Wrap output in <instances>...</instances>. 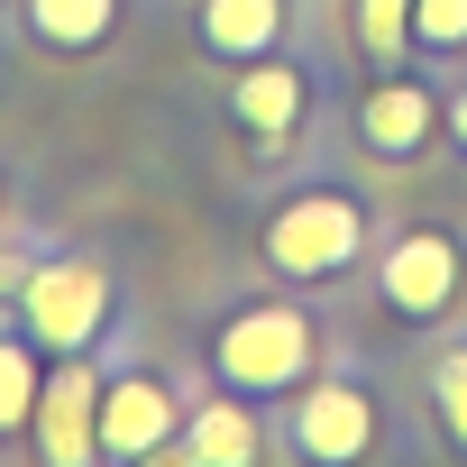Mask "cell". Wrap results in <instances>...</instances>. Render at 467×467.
<instances>
[{
  "label": "cell",
  "instance_id": "2",
  "mask_svg": "<svg viewBox=\"0 0 467 467\" xmlns=\"http://www.w3.org/2000/svg\"><path fill=\"white\" fill-rule=\"evenodd\" d=\"M266 248H275V266H294V275L348 266V257H358V211H348L339 192H312V202H294V211L266 229Z\"/></svg>",
  "mask_w": 467,
  "mask_h": 467
},
{
  "label": "cell",
  "instance_id": "14",
  "mask_svg": "<svg viewBox=\"0 0 467 467\" xmlns=\"http://www.w3.org/2000/svg\"><path fill=\"white\" fill-rule=\"evenodd\" d=\"M28 394H37V367H28V348H0V431H10V421L28 412Z\"/></svg>",
  "mask_w": 467,
  "mask_h": 467
},
{
  "label": "cell",
  "instance_id": "8",
  "mask_svg": "<svg viewBox=\"0 0 467 467\" xmlns=\"http://www.w3.org/2000/svg\"><path fill=\"white\" fill-rule=\"evenodd\" d=\"M421 138H431V92H412V83L367 92V147L403 156V147H421Z\"/></svg>",
  "mask_w": 467,
  "mask_h": 467
},
{
  "label": "cell",
  "instance_id": "9",
  "mask_svg": "<svg viewBox=\"0 0 467 467\" xmlns=\"http://www.w3.org/2000/svg\"><path fill=\"white\" fill-rule=\"evenodd\" d=\"M211 47H229V56H266L275 47V28H285V0H211Z\"/></svg>",
  "mask_w": 467,
  "mask_h": 467
},
{
  "label": "cell",
  "instance_id": "10",
  "mask_svg": "<svg viewBox=\"0 0 467 467\" xmlns=\"http://www.w3.org/2000/svg\"><path fill=\"white\" fill-rule=\"evenodd\" d=\"M294 110H303V83H294V74H275V65H266V74H248V83H239V119H248V129L285 138V129H294Z\"/></svg>",
  "mask_w": 467,
  "mask_h": 467
},
{
  "label": "cell",
  "instance_id": "7",
  "mask_svg": "<svg viewBox=\"0 0 467 467\" xmlns=\"http://www.w3.org/2000/svg\"><path fill=\"white\" fill-rule=\"evenodd\" d=\"M165 421H174V403H165L147 376H129V385L101 394V449H156Z\"/></svg>",
  "mask_w": 467,
  "mask_h": 467
},
{
  "label": "cell",
  "instance_id": "12",
  "mask_svg": "<svg viewBox=\"0 0 467 467\" xmlns=\"http://www.w3.org/2000/svg\"><path fill=\"white\" fill-rule=\"evenodd\" d=\"M37 28H47L56 47H92V37L110 28V0H37Z\"/></svg>",
  "mask_w": 467,
  "mask_h": 467
},
{
  "label": "cell",
  "instance_id": "4",
  "mask_svg": "<svg viewBox=\"0 0 467 467\" xmlns=\"http://www.w3.org/2000/svg\"><path fill=\"white\" fill-rule=\"evenodd\" d=\"M92 412H101V385H92L83 367H65V376L47 385V421H37V431H47V458H56V467H83V458L101 449Z\"/></svg>",
  "mask_w": 467,
  "mask_h": 467
},
{
  "label": "cell",
  "instance_id": "17",
  "mask_svg": "<svg viewBox=\"0 0 467 467\" xmlns=\"http://www.w3.org/2000/svg\"><path fill=\"white\" fill-rule=\"evenodd\" d=\"M10 275H19V266H10V257H0V285H10Z\"/></svg>",
  "mask_w": 467,
  "mask_h": 467
},
{
  "label": "cell",
  "instance_id": "3",
  "mask_svg": "<svg viewBox=\"0 0 467 467\" xmlns=\"http://www.w3.org/2000/svg\"><path fill=\"white\" fill-rule=\"evenodd\" d=\"M101 266H37L28 275V330L47 339V348H83L92 339V321H101Z\"/></svg>",
  "mask_w": 467,
  "mask_h": 467
},
{
  "label": "cell",
  "instance_id": "1",
  "mask_svg": "<svg viewBox=\"0 0 467 467\" xmlns=\"http://www.w3.org/2000/svg\"><path fill=\"white\" fill-rule=\"evenodd\" d=\"M303 358H312V330H303V312H239L229 321V339H220V376L229 385H294L303 376Z\"/></svg>",
  "mask_w": 467,
  "mask_h": 467
},
{
  "label": "cell",
  "instance_id": "16",
  "mask_svg": "<svg viewBox=\"0 0 467 467\" xmlns=\"http://www.w3.org/2000/svg\"><path fill=\"white\" fill-rule=\"evenodd\" d=\"M421 37L431 47H458L467 37V0H421Z\"/></svg>",
  "mask_w": 467,
  "mask_h": 467
},
{
  "label": "cell",
  "instance_id": "15",
  "mask_svg": "<svg viewBox=\"0 0 467 467\" xmlns=\"http://www.w3.org/2000/svg\"><path fill=\"white\" fill-rule=\"evenodd\" d=\"M440 421H449V440L467 449V348L440 367Z\"/></svg>",
  "mask_w": 467,
  "mask_h": 467
},
{
  "label": "cell",
  "instance_id": "5",
  "mask_svg": "<svg viewBox=\"0 0 467 467\" xmlns=\"http://www.w3.org/2000/svg\"><path fill=\"white\" fill-rule=\"evenodd\" d=\"M449 285H458V257H449V239H403L394 257H385V294L403 303V312H440L449 303Z\"/></svg>",
  "mask_w": 467,
  "mask_h": 467
},
{
  "label": "cell",
  "instance_id": "13",
  "mask_svg": "<svg viewBox=\"0 0 467 467\" xmlns=\"http://www.w3.org/2000/svg\"><path fill=\"white\" fill-rule=\"evenodd\" d=\"M412 19V0H367V10H358V28H367V56H403V28Z\"/></svg>",
  "mask_w": 467,
  "mask_h": 467
},
{
  "label": "cell",
  "instance_id": "6",
  "mask_svg": "<svg viewBox=\"0 0 467 467\" xmlns=\"http://www.w3.org/2000/svg\"><path fill=\"white\" fill-rule=\"evenodd\" d=\"M367 440H376V412H367L358 385H321V394L303 403V449H312V458H358Z\"/></svg>",
  "mask_w": 467,
  "mask_h": 467
},
{
  "label": "cell",
  "instance_id": "18",
  "mask_svg": "<svg viewBox=\"0 0 467 467\" xmlns=\"http://www.w3.org/2000/svg\"><path fill=\"white\" fill-rule=\"evenodd\" d=\"M458 138H467V101H458Z\"/></svg>",
  "mask_w": 467,
  "mask_h": 467
},
{
  "label": "cell",
  "instance_id": "11",
  "mask_svg": "<svg viewBox=\"0 0 467 467\" xmlns=\"http://www.w3.org/2000/svg\"><path fill=\"white\" fill-rule=\"evenodd\" d=\"M248 449H257V431H248L239 403H211V412L192 421V458H211V467H239Z\"/></svg>",
  "mask_w": 467,
  "mask_h": 467
}]
</instances>
